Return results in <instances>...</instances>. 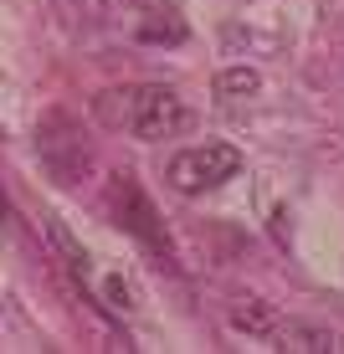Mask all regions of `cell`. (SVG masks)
I'll return each mask as SVG.
<instances>
[{"instance_id":"obj_4","label":"cell","mask_w":344,"mask_h":354,"mask_svg":"<svg viewBox=\"0 0 344 354\" xmlns=\"http://www.w3.org/2000/svg\"><path fill=\"white\" fill-rule=\"evenodd\" d=\"M108 205H114V216H118V226H124V231H134L150 252H165V257H170L165 221H159V211L150 205V195L139 190V180H134V175H114V180H108Z\"/></svg>"},{"instance_id":"obj_9","label":"cell","mask_w":344,"mask_h":354,"mask_svg":"<svg viewBox=\"0 0 344 354\" xmlns=\"http://www.w3.org/2000/svg\"><path fill=\"white\" fill-rule=\"evenodd\" d=\"M180 36H185V26H180L175 16H170L165 26H159V21H150V26H144V41H180Z\"/></svg>"},{"instance_id":"obj_8","label":"cell","mask_w":344,"mask_h":354,"mask_svg":"<svg viewBox=\"0 0 344 354\" xmlns=\"http://www.w3.org/2000/svg\"><path fill=\"white\" fill-rule=\"evenodd\" d=\"M257 88H262V77H257L252 67H226V72L216 77V93H221V97H252Z\"/></svg>"},{"instance_id":"obj_3","label":"cell","mask_w":344,"mask_h":354,"mask_svg":"<svg viewBox=\"0 0 344 354\" xmlns=\"http://www.w3.org/2000/svg\"><path fill=\"white\" fill-rule=\"evenodd\" d=\"M124 129L134 133V139H144V144H154V139H175V133H185L190 129V108L180 103L170 88H134L129 97V118H124Z\"/></svg>"},{"instance_id":"obj_2","label":"cell","mask_w":344,"mask_h":354,"mask_svg":"<svg viewBox=\"0 0 344 354\" xmlns=\"http://www.w3.org/2000/svg\"><path fill=\"white\" fill-rule=\"evenodd\" d=\"M237 169H242V154L231 149V144H190V149H180L175 160H170L165 169V180H170V190H180V195H206V190H216V185H226V180H237Z\"/></svg>"},{"instance_id":"obj_10","label":"cell","mask_w":344,"mask_h":354,"mask_svg":"<svg viewBox=\"0 0 344 354\" xmlns=\"http://www.w3.org/2000/svg\"><path fill=\"white\" fill-rule=\"evenodd\" d=\"M108 298H114V308H118V313H129V308H134V298H129L124 277H108Z\"/></svg>"},{"instance_id":"obj_11","label":"cell","mask_w":344,"mask_h":354,"mask_svg":"<svg viewBox=\"0 0 344 354\" xmlns=\"http://www.w3.org/2000/svg\"><path fill=\"white\" fill-rule=\"evenodd\" d=\"M129 6H139V10H175V0H129Z\"/></svg>"},{"instance_id":"obj_7","label":"cell","mask_w":344,"mask_h":354,"mask_svg":"<svg viewBox=\"0 0 344 354\" xmlns=\"http://www.w3.org/2000/svg\"><path fill=\"white\" fill-rule=\"evenodd\" d=\"M46 236H52V247L62 252L67 272H72V277H78V283H82V277H88V252H82L78 241H72V231H67L62 221H57V216H46Z\"/></svg>"},{"instance_id":"obj_12","label":"cell","mask_w":344,"mask_h":354,"mask_svg":"<svg viewBox=\"0 0 344 354\" xmlns=\"http://www.w3.org/2000/svg\"><path fill=\"white\" fill-rule=\"evenodd\" d=\"M0 216H10V201H6V190H0Z\"/></svg>"},{"instance_id":"obj_6","label":"cell","mask_w":344,"mask_h":354,"mask_svg":"<svg viewBox=\"0 0 344 354\" xmlns=\"http://www.w3.org/2000/svg\"><path fill=\"white\" fill-rule=\"evenodd\" d=\"M231 328H237V334H252V339H273L278 313L267 308L262 298H237L231 303Z\"/></svg>"},{"instance_id":"obj_5","label":"cell","mask_w":344,"mask_h":354,"mask_svg":"<svg viewBox=\"0 0 344 354\" xmlns=\"http://www.w3.org/2000/svg\"><path fill=\"white\" fill-rule=\"evenodd\" d=\"M273 339H278V349H288V354H334L339 349V334L334 328H324V324H278L273 328Z\"/></svg>"},{"instance_id":"obj_1","label":"cell","mask_w":344,"mask_h":354,"mask_svg":"<svg viewBox=\"0 0 344 354\" xmlns=\"http://www.w3.org/2000/svg\"><path fill=\"white\" fill-rule=\"evenodd\" d=\"M36 154H42V165L52 169V180H62V185H78V180L93 169L88 139H82L78 118L62 113V108H52V113L42 118V129H36Z\"/></svg>"}]
</instances>
